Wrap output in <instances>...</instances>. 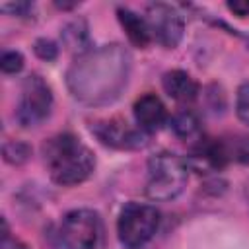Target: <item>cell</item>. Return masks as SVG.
Segmentation results:
<instances>
[{"label": "cell", "mask_w": 249, "mask_h": 249, "mask_svg": "<svg viewBox=\"0 0 249 249\" xmlns=\"http://www.w3.org/2000/svg\"><path fill=\"white\" fill-rule=\"evenodd\" d=\"M130 66V53L123 45H101L78 54L66 72V86L74 99L86 105H105L126 88Z\"/></svg>", "instance_id": "obj_1"}, {"label": "cell", "mask_w": 249, "mask_h": 249, "mask_svg": "<svg viewBox=\"0 0 249 249\" xmlns=\"http://www.w3.org/2000/svg\"><path fill=\"white\" fill-rule=\"evenodd\" d=\"M43 160L56 185L72 187L84 183L95 167L91 150L72 132H58L43 144Z\"/></svg>", "instance_id": "obj_2"}, {"label": "cell", "mask_w": 249, "mask_h": 249, "mask_svg": "<svg viewBox=\"0 0 249 249\" xmlns=\"http://www.w3.org/2000/svg\"><path fill=\"white\" fill-rule=\"evenodd\" d=\"M189 165L171 152H160L148 160L146 195L152 200H171L187 185Z\"/></svg>", "instance_id": "obj_3"}, {"label": "cell", "mask_w": 249, "mask_h": 249, "mask_svg": "<svg viewBox=\"0 0 249 249\" xmlns=\"http://www.w3.org/2000/svg\"><path fill=\"white\" fill-rule=\"evenodd\" d=\"M160 212L152 204L128 202L123 206L117 220V233L126 249H140L158 231Z\"/></svg>", "instance_id": "obj_4"}, {"label": "cell", "mask_w": 249, "mask_h": 249, "mask_svg": "<svg viewBox=\"0 0 249 249\" xmlns=\"http://www.w3.org/2000/svg\"><path fill=\"white\" fill-rule=\"evenodd\" d=\"M51 109H53V91L49 84L37 74L27 76L23 80L16 109L18 123L25 128L37 126L51 115Z\"/></svg>", "instance_id": "obj_5"}, {"label": "cell", "mask_w": 249, "mask_h": 249, "mask_svg": "<svg viewBox=\"0 0 249 249\" xmlns=\"http://www.w3.org/2000/svg\"><path fill=\"white\" fill-rule=\"evenodd\" d=\"M101 218L95 210L76 208L60 226V239L66 249H95L101 239Z\"/></svg>", "instance_id": "obj_6"}, {"label": "cell", "mask_w": 249, "mask_h": 249, "mask_svg": "<svg viewBox=\"0 0 249 249\" xmlns=\"http://www.w3.org/2000/svg\"><path fill=\"white\" fill-rule=\"evenodd\" d=\"M146 23L152 39L165 49H175L183 39V31H185L183 16L177 12V8L169 4L163 2L150 4L146 10Z\"/></svg>", "instance_id": "obj_7"}, {"label": "cell", "mask_w": 249, "mask_h": 249, "mask_svg": "<svg viewBox=\"0 0 249 249\" xmlns=\"http://www.w3.org/2000/svg\"><path fill=\"white\" fill-rule=\"evenodd\" d=\"M91 132L101 144L117 150H138L146 146L148 140V132H144L142 128H134L119 117L97 121L95 124H91Z\"/></svg>", "instance_id": "obj_8"}, {"label": "cell", "mask_w": 249, "mask_h": 249, "mask_svg": "<svg viewBox=\"0 0 249 249\" xmlns=\"http://www.w3.org/2000/svg\"><path fill=\"white\" fill-rule=\"evenodd\" d=\"M134 119L138 123V128H142L144 132H154L158 130L165 119H167V111L165 105L161 103V99L156 93H144L134 101L132 107Z\"/></svg>", "instance_id": "obj_9"}, {"label": "cell", "mask_w": 249, "mask_h": 249, "mask_svg": "<svg viewBox=\"0 0 249 249\" xmlns=\"http://www.w3.org/2000/svg\"><path fill=\"white\" fill-rule=\"evenodd\" d=\"M163 89L169 97L177 99V101H193L198 93V84L195 82V78L191 74H187L185 70H169L163 74Z\"/></svg>", "instance_id": "obj_10"}, {"label": "cell", "mask_w": 249, "mask_h": 249, "mask_svg": "<svg viewBox=\"0 0 249 249\" xmlns=\"http://www.w3.org/2000/svg\"><path fill=\"white\" fill-rule=\"evenodd\" d=\"M117 18H119V23L123 25L128 41L134 45V47H140V49H146L152 41V35H150V29H148V23H146V18H140L138 14H134L130 8H117Z\"/></svg>", "instance_id": "obj_11"}, {"label": "cell", "mask_w": 249, "mask_h": 249, "mask_svg": "<svg viewBox=\"0 0 249 249\" xmlns=\"http://www.w3.org/2000/svg\"><path fill=\"white\" fill-rule=\"evenodd\" d=\"M62 41L64 45L78 53L84 54L86 51H89V33H88V23L84 19H74L68 25H64L62 29Z\"/></svg>", "instance_id": "obj_12"}, {"label": "cell", "mask_w": 249, "mask_h": 249, "mask_svg": "<svg viewBox=\"0 0 249 249\" xmlns=\"http://www.w3.org/2000/svg\"><path fill=\"white\" fill-rule=\"evenodd\" d=\"M171 128H173V132L179 136V138H193L195 134H198V130H200V123H198V117L193 113V111H189V109H183V111H179V113H175L173 115V119H171Z\"/></svg>", "instance_id": "obj_13"}, {"label": "cell", "mask_w": 249, "mask_h": 249, "mask_svg": "<svg viewBox=\"0 0 249 249\" xmlns=\"http://www.w3.org/2000/svg\"><path fill=\"white\" fill-rule=\"evenodd\" d=\"M2 154H4V160L8 163H14V165H19V163H25L31 156V148L25 144V142H19V140H10L4 144L2 148Z\"/></svg>", "instance_id": "obj_14"}, {"label": "cell", "mask_w": 249, "mask_h": 249, "mask_svg": "<svg viewBox=\"0 0 249 249\" xmlns=\"http://www.w3.org/2000/svg\"><path fill=\"white\" fill-rule=\"evenodd\" d=\"M0 68L6 74H16L23 68V56L18 51H6L0 56Z\"/></svg>", "instance_id": "obj_15"}, {"label": "cell", "mask_w": 249, "mask_h": 249, "mask_svg": "<svg viewBox=\"0 0 249 249\" xmlns=\"http://www.w3.org/2000/svg\"><path fill=\"white\" fill-rule=\"evenodd\" d=\"M235 111H237V117H239L245 124H249V82L241 84L239 89H237Z\"/></svg>", "instance_id": "obj_16"}, {"label": "cell", "mask_w": 249, "mask_h": 249, "mask_svg": "<svg viewBox=\"0 0 249 249\" xmlns=\"http://www.w3.org/2000/svg\"><path fill=\"white\" fill-rule=\"evenodd\" d=\"M228 152H230V158H235L237 161L249 165V138L243 136L233 140L231 144H228Z\"/></svg>", "instance_id": "obj_17"}, {"label": "cell", "mask_w": 249, "mask_h": 249, "mask_svg": "<svg viewBox=\"0 0 249 249\" xmlns=\"http://www.w3.org/2000/svg\"><path fill=\"white\" fill-rule=\"evenodd\" d=\"M33 49H35V54H37L39 58H43V60H54L56 54H58L56 45H54L51 39H45V37L37 39L35 45H33Z\"/></svg>", "instance_id": "obj_18"}, {"label": "cell", "mask_w": 249, "mask_h": 249, "mask_svg": "<svg viewBox=\"0 0 249 249\" xmlns=\"http://www.w3.org/2000/svg\"><path fill=\"white\" fill-rule=\"evenodd\" d=\"M33 8V4L29 2H12V4H0L2 12H10L14 16H25L29 10Z\"/></svg>", "instance_id": "obj_19"}, {"label": "cell", "mask_w": 249, "mask_h": 249, "mask_svg": "<svg viewBox=\"0 0 249 249\" xmlns=\"http://www.w3.org/2000/svg\"><path fill=\"white\" fill-rule=\"evenodd\" d=\"M2 249H29L25 243H21L19 239L12 237L8 233V228H6V222H4V233H2V243H0Z\"/></svg>", "instance_id": "obj_20"}, {"label": "cell", "mask_w": 249, "mask_h": 249, "mask_svg": "<svg viewBox=\"0 0 249 249\" xmlns=\"http://www.w3.org/2000/svg\"><path fill=\"white\" fill-rule=\"evenodd\" d=\"M226 6H228L230 12H233L239 18L249 16V0H233V2H228Z\"/></svg>", "instance_id": "obj_21"}, {"label": "cell", "mask_w": 249, "mask_h": 249, "mask_svg": "<svg viewBox=\"0 0 249 249\" xmlns=\"http://www.w3.org/2000/svg\"><path fill=\"white\" fill-rule=\"evenodd\" d=\"M247 47H249V41H247Z\"/></svg>", "instance_id": "obj_22"}]
</instances>
